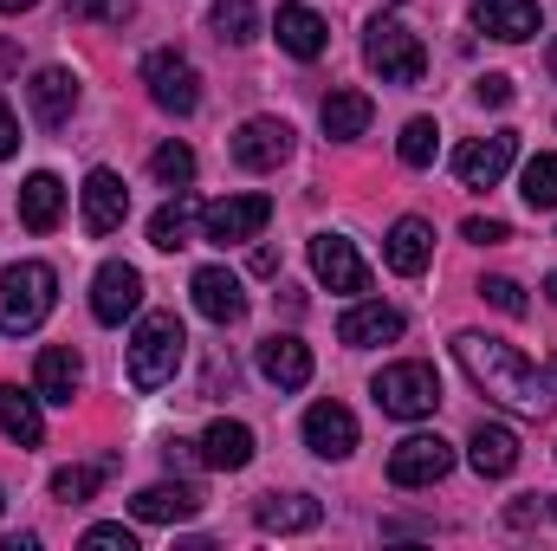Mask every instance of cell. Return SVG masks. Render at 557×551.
Here are the masks:
<instances>
[{
	"mask_svg": "<svg viewBox=\"0 0 557 551\" xmlns=\"http://www.w3.org/2000/svg\"><path fill=\"white\" fill-rule=\"evenodd\" d=\"M370 396H376V409L396 415V421H421V415L441 409V370L434 364H389V370H376V383H370Z\"/></svg>",
	"mask_w": 557,
	"mask_h": 551,
	"instance_id": "5b68a950",
	"label": "cell"
},
{
	"mask_svg": "<svg viewBox=\"0 0 557 551\" xmlns=\"http://www.w3.org/2000/svg\"><path fill=\"white\" fill-rule=\"evenodd\" d=\"M473 20H480V33H493V39H532V33H539V0H480Z\"/></svg>",
	"mask_w": 557,
	"mask_h": 551,
	"instance_id": "f1b7e54d",
	"label": "cell"
},
{
	"mask_svg": "<svg viewBox=\"0 0 557 551\" xmlns=\"http://www.w3.org/2000/svg\"><path fill=\"white\" fill-rule=\"evenodd\" d=\"M552 513H557V500H552Z\"/></svg>",
	"mask_w": 557,
	"mask_h": 551,
	"instance_id": "c3c4849f",
	"label": "cell"
},
{
	"mask_svg": "<svg viewBox=\"0 0 557 551\" xmlns=\"http://www.w3.org/2000/svg\"><path fill=\"white\" fill-rule=\"evenodd\" d=\"M512 156H519V131H493V137H473L454 149V175L467 188H493L512 169Z\"/></svg>",
	"mask_w": 557,
	"mask_h": 551,
	"instance_id": "30bf717a",
	"label": "cell"
},
{
	"mask_svg": "<svg viewBox=\"0 0 557 551\" xmlns=\"http://www.w3.org/2000/svg\"><path fill=\"white\" fill-rule=\"evenodd\" d=\"M247 267H253L260 279H267V273H278V247H253V260H247Z\"/></svg>",
	"mask_w": 557,
	"mask_h": 551,
	"instance_id": "7bdbcfd3",
	"label": "cell"
},
{
	"mask_svg": "<svg viewBox=\"0 0 557 551\" xmlns=\"http://www.w3.org/2000/svg\"><path fill=\"white\" fill-rule=\"evenodd\" d=\"M545 65H552V78H557V39H552V52H545Z\"/></svg>",
	"mask_w": 557,
	"mask_h": 551,
	"instance_id": "f6af8a7d",
	"label": "cell"
},
{
	"mask_svg": "<svg viewBox=\"0 0 557 551\" xmlns=\"http://www.w3.org/2000/svg\"><path fill=\"white\" fill-rule=\"evenodd\" d=\"M545 292H552V305H557V273H552V279H545Z\"/></svg>",
	"mask_w": 557,
	"mask_h": 551,
	"instance_id": "bcb514c9",
	"label": "cell"
},
{
	"mask_svg": "<svg viewBox=\"0 0 557 551\" xmlns=\"http://www.w3.org/2000/svg\"><path fill=\"white\" fill-rule=\"evenodd\" d=\"M0 65H13V46H0Z\"/></svg>",
	"mask_w": 557,
	"mask_h": 551,
	"instance_id": "7dc6e473",
	"label": "cell"
},
{
	"mask_svg": "<svg viewBox=\"0 0 557 551\" xmlns=\"http://www.w3.org/2000/svg\"><path fill=\"white\" fill-rule=\"evenodd\" d=\"M78 383H85V364H78V351H72V344H46V351H39V364H33V390H39V403H59V409H72Z\"/></svg>",
	"mask_w": 557,
	"mask_h": 551,
	"instance_id": "e0dca14e",
	"label": "cell"
},
{
	"mask_svg": "<svg viewBox=\"0 0 557 551\" xmlns=\"http://www.w3.org/2000/svg\"><path fill=\"white\" fill-rule=\"evenodd\" d=\"M363 59H370V72L383 78V85H421L428 78V46H421V33H409L403 20H370V33H363Z\"/></svg>",
	"mask_w": 557,
	"mask_h": 551,
	"instance_id": "277c9868",
	"label": "cell"
},
{
	"mask_svg": "<svg viewBox=\"0 0 557 551\" xmlns=\"http://www.w3.org/2000/svg\"><path fill=\"white\" fill-rule=\"evenodd\" d=\"M20 221H26L33 234H52V228L65 221V182L46 175V169L26 175V182H20Z\"/></svg>",
	"mask_w": 557,
	"mask_h": 551,
	"instance_id": "cb8c5ba5",
	"label": "cell"
},
{
	"mask_svg": "<svg viewBox=\"0 0 557 551\" xmlns=\"http://www.w3.org/2000/svg\"><path fill=\"white\" fill-rule=\"evenodd\" d=\"M195 221H201L195 195H188V188H175V201H162V208L149 215V247H162V254L188 247V241H195Z\"/></svg>",
	"mask_w": 557,
	"mask_h": 551,
	"instance_id": "484cf974",
	"label": "cell"
},
{
	"mask_svg": "<svg viewBox=\"0 0 557 551\" xmlns=\"http://www.w3.org/2000/svg\"><path fill=\"white\" fill-rule=\"evenodd\" d=\"M20 149V124H13V111H7V98H0V162Z\"/></svg>",
	"mask_w": 557,
	"mask_h": 551,
	"instance_id": "60d3db41",
	"label": "cell"
},
{
	"mask_svg": "<svg viewBox=\"0 0 557 551\" xmlns=\"http://www.w3.org/2000/svg\"><path fill=\"white\" fill-rule=\"evenodd\" d=\"M85 546H111V551H137V532L131 526H91Z\"/></svg>",
	"mask_w": 557,
	"mask_h": 551,
	"instance_id": "f35d334b",
	"label": "cell"
},
{
	"mask_svg": "<svg viewBox=\"0 0 557 551\" xmlns=\"http://www.w3.org/2000/svg\"><path fill=\"white\" fill-rule=\"evenodd\" d=\"M383 260H389V273H403V279L428 273V260H434V228H428L421 215H403V221L389 228V241H383Z\"/></svg>",
	"mask_w": 557,
	"mask_h": 551,
	"instance_id": "ffe728a7",
	"label": "cell"
},
{
	"mask_svg": "<svg viewBox=\"0 0 557 551\" xmlns=\"http://www.w3.org/2000/svg\"><path fill=\"white\" fill-rule=\"evenodd\" d=\"M111 474V461H98V467H59L52 474V500H65V506H78V500H91L98 493V480Z\"/></svg>",
	"mask_w": 557,
	"mask_h": 551,
	"instance_id": "836d02e7",
	"label": "cell"
},
{
	"mask_svg": "<svg viewBox=\"0 0 557 551\" xmlns=\"http://www.w3.org/2000/svg\"><path fill=\"white\" fill-rule=\"evenodd\" d=\"M26 105H33V118H39L46 131H59V124L78 111V78H72L65 65H46V72H33V85H26Z\"/></svg>",
	"mask_w": 557,
	"mask_h": 551,
	"instance_id": "ac0fdd59",
	"label": "cell"
},
{
	"mask_svg": "<svg viewBox=\"0 0 557 551\" xmlns=\"http://www.w3.org/2000/svg\"><path fill=\"white\" fill-rule=\"evenodd\" d=\"M519 195H525L532 208H557V156H532V162H525Z\"/></svg>",
	"mask_w": 557,
	"mask_h": 551,
	"instance_id": "e575fe53",
	"label": "cell"
},
{
	"mask_svg": "<svg viewBox=\"0 0 557 551\" xmlns=\"http://www.w3.org/2000/svg\"><path fill=\"white\" fill-rule=\"evenodd\" d=\"M188 292H195V311L214 318V325H240V318H247L240 273H227V267H201V273L188 279Z\"/></svg>",
	"mask_w": 557,
	"mask_h": 551,
	"instance_id": "2e32d148",
	"label": "cell"
},
{
	"mask_svg": "<svg viewBox=\"0 0 557 551\" xmlns=\"http://www.w3.org/2000/svg\"><path fill=\"white\" fill-rule=\"evenodd\" d=\"M267 221H273V195H227V201H208V208H201V241L240 247V241H253Z\"/></svg>",
	"mask_w": 557,
	"mask_h": 551,
	"instance_id": "52a82bcc",
	"label": "cell"
},
{
	"mask_svg": "<svg viewBox=\"0 0 557 551\" xmlns=\"http://www.w3.org/2000/svg\"><path fill=\"white\" fill-rule=\"evenodd\" d=\"M149 175H156L162 188H188V182H195V149H188V143H162V149L149 156Z\"/></svg>",
	"mask_w": 557,
	"mask_h": 551,
	"instance_id": "1f68e13d",
	"label": "cell"
},
{
	"mask_svg": "<svg viewBox=\"0 0 557 551\" xmlns=\"http://www.w3.org/2000/svg\"><path fill=\"white\" fill-rule=\"evenodd\" d=\"M214 33H221L227 46H247V39L260 33V13H253V0H214Z\"/></svg>",
	"mask_w": 557,
	"mask_h": 551,
	"instance_id": "d6a6232c",
	"label": "cell"
},
{
	"mask_svg": "<svg viewBox=\"0 0 557 551\" xmlns=\"http://www.w3.org/2000/svg\"><path fill=\"white\" fill-rule=\"evenodd\" d=\"M26 7H33V0H0V13H26Z\"/></svg>",
	"mask_w": 557,
	"mask_h": 551,
	"instance_id": "ee69618b",
	"label": "cell"
},
{
	"mask_svg": "<svg viewBox=\"0 0 557 551\" xmlns=\"http://www.w3.org/2000/svg\"><path fill=\"white\" fill-rule=\"evenodd\" d=\"M396 156H403L409 169H428V162L441 156V131H434V118H409L403 137H396Z\"/></svg>",
	"mask_w": 557,
	"mask_h": 551,
	"instance_id": "4dcf8cb0",
	"label": "cell"
},
{
	"mask_svg": "<svg viewBox=\"0 0 557 551\" xmlns=\"http://www.w3.org/2000/svg\"><path fill=\"white\" fill-rule=\"evenodd\" d=\"M396 338H403V311L383 305V298H363V305H350V311L337 318V344H350V351L396 344Z\"/></svg>",
	"mask_w": 557,
	"mask_h": 551,
	"instance_id": "9a60e30c",
	"label": "cell"
},
{
	"mask_svg": "<svg viewBox=\"0 0 557 551\" xmlns=\"http://www.w3.org/2000/svg\"><path fill=\"white\" fill-rule=\"evenodd\" d=\"M0 506H7V500H0Z\"/></svg>",
	"mask_w": 557,
	"mask_h": 551,
	"instance_id": "681fc988",
	"label": "cell"
},
{
	"mask_svg": "<svg viewBox=\"0 0 557 551\" xmlns=\"http://www.w3.org/2000/svg\"><path fill=\"white\" fill-rule=\"evenodd\" d=\"M311 273L331 292H370V267H363V254L344 234H318L311 241Z\"/></svg>",
	"mask_w": 557,
	"mask_h": 551,
	"instance_id": "5bb4252c",
	"label": "cell"
},
{
	"mask_svg": "<svg viewBox=\"0 0 557 551\" xmlns=\"http://www.w3.org/2000/svg\"><path fill=\"white\" fill-rule=\"evenodd\" d=\"M195 454H201L195 441H169V448H162V461H169V467H195Z\"/></svg>",
	"mask_w": 557,
	"mask_h": 551,
	"instance_id": "b9f144b4",
	"label": "cell"
},
{
	"mask_svg": "<svg viewBox=\"0 0 557 551\" xmlns=\"http://www.w3.org/2000/svg\"><path fill=\"white\" fill-rule=\"evenodd\" d=\"M447 467H454V448L441 434H409L389 454V487H434L447 480Z\"/></svg>",
	"mask_w": 557,
	"mask_h": 551,
	"instance_id": "ba28073f",
	"label": "cell"
},
{
	"mask_svg": "<svg viewBox=\"0 0 557 551\" xmlns=\"http://www.w3.org/2000/svg\"><path fill=\"white\" fill-rule=\"evenodd\" d=\"M454 357H460V370H467L493 403H506V409H519V415H552L545 370H539L519 344L486 338V331H460V338H454Z\"/></svg>",
	"mask_w": 557,
	"mask_h": 551,
	"instance_id": "6da1fadb",
	"label": "cell"
},
{
	"mask_svg": "<svg viewBox=\"0 0 557 551\" xmlns=\"http://www.w3.org/2000/svg\"><path fill=\"white\" fill-rule=\"evenodd\" d=\"M305 448L318 461H350L357 454V415L344 403H311L305 409Z\"/></svg>",
	"mask_w": 557,
	"mask_h": 551,
	"instance_id": "4fadbf2b",
	"label": "cell"
},
{
	"mask_svg": "<svg viewBox=\"0 0 557 551\" xmlns=\"http://www.w3.org/2000/svg\"><path fill=\"white\" fill-rule=\"evenodd\" d=\"M473 98H480V105H512V78H506V72H493V78H480V85H473Z\"/></svg>",
	"mask_w": 557,
	"mask_h": 551,
	"instance_id": "ab89813d",
	"label": "cell"
},
{
	"mask_svg": "<svg viewBox=\"0 0 557 551\" xmlns=\"http://www.w3.org/2000/svg\"><path fill=\"white\" fill-rule=\"evenodd\" d=\"M318 519H324V506H318L311 493H267V500L253 506V526H260V532H278V539H285V532H311Z\"/></svg>",
	"mask_w": 557,
	"mask_h": 551,
	"instance_id": "d4e9b609",
	"label": "cell"
},
{
	"mask_svg": "<svg viewBox=\"0 0 557 551\" xmlns=\"http://www.w3.org/2000/svg\"><path fill=\"white\" fill-rule=\"evenodd\" d=\"M480 298H486L493 311H506V318H525V292H519L512 279H486V285H480Z\"/></svg>",
	"mask_w": 557,
	"mask_h": 551,
	"instance_id": "8d00e7d4",
	"label": "cell"
},
{
	"mask_svg": "<svg viewBox=\"0 0 557 551\" xmlns=\"http://www.w3.org/2000/svg\"><path fill=\"white\" fill-rule=\"evenodd\" d=\"M460 234H467L473 247H506V241H512V228H506V221H486V215H473Z\"/></svg>",
	"mask_w": 557,
	"mask_h": 551,
	"instance_id": "74e56055",
	"label": "cell"
},
{
	"mask_svg": "<svg viewBox=\"0 0 557 551\" xmlns=\"http://www.w3.org/2000/svg\"><path fill=\"white\" fill-rule=\"evenodd\" d=\"M318 118H324V137H337V143H357L363 131H370V118H376V105H370L363 91H331Z\"/></svg>",
	"mask_w": 557,
	"mask_h": 551,
	"instance_id": "f546056e",
	"label": "cell"
},
{
	"mask_svg": "<svg viewBox=\"0 0 557 551\" xmlns=\"http://www.w3.org/2000/svg\"><path fill=\"white\" fill-rule=\"evenodd\" d=\"M72 20H98V26H124L131 20V0H65Z\"/></svg>",
	"mask_w": 557,
	"mask_h": 551,
	"instance_id": "d590c367",
	"label": "cell"
},
{
	"mask_svg": "<svg viewBox=\"0 0 557 551\" xmlns=\"http://www.w3.org/2000/svg\"><path fill=\"white\" fill-rule=\"evenodd\" d=\"M467 461H473L480 480H506V474L519 467V434H512L506 421H480L473 441H467Z\"/></svg>",
	"mask_w": 557,
	"mask_h": 551,
	"instance_id": "44dd1931",
	"label": "cell"
},
{
	"mask_svg": "<svg viewBox=\"0 0 557 551\" xmlns=\"http://www.w3.org/2000/svg\"><path fill=\"white\" fill-rule=\"evenodd\" d=\"M137 305H143V273L131 260H104L98 279H91V318L124 325V318H137Z\"/></svg>",
	"mask_w": 557,
	"mask_h": 551,
	"instance_id": "9c48e42d",
	"label": "cell"
},
{
	"mask_svg": "<svg viewBox=\"0 0 557 551\" xmlns=\"http://www.w3.org/2000/svg\"><path fill=\"white\" fill-rule=\"evenodd\" d=\"M260 377H267V383H273V390H305V383H311V351H305V338H292V331H285V338H267V344H260Z\"/></svg>",
	"mask_w": 557,
	"mask_h": 551,
	"instance_id": "7402d4cb",
	"label": "cell"
},
{
	"mask_svg": "<svg viewBox=\"0 0 557 551\" xmlns=\"http://www.w3.org/2000/svg\"><path fill=\"white\" fill-rule=\"evenodd\" d=\"M0 434H7V441H20V448H39V441H46V415H39V390L26 396V390L0 383Z\"/></svg>",
	"mask_w": 557,
	"mask_h": 551,
	"instance_id": "4316f807",
	"label": "cell"
},
{
	"mask_svg": "<svg viewBox=\"0 0 557 551\" xmlns=\"http://www.w3.org/2000/svg\"><path fill=\"white\" fill-rule=\"evenodd\" d=\"M201 461L221 467V474H240V467L253 461V428H247V421H214V428L201 434Z\"/></svg>",
	"mask_w": 557,
	"mask_h": 551,
	"instance_id": "83f0119b",
	"label": "cell"
},
{
	"mask_svg": "<svg viewBox=\"0 0 557 551\" xmlns=\"http://www.w3.org/2000/svg\"><path fill=\"white\" fill-rule=\"evenodd\" d=\"M182 351H188L182 318H175V311H149L137 325V338H131V383H137V390H162V383L175 377Z\"/></svg>",
	"mask_w": 557,
	"mask_h": 551,
	"instance_id": "3957f363",
	"label": "cell"
},
{
	"mask_svg": "<svg viewBox=\"0 0 557 551\" xmlns=\"http://www.w3.org/2000/svg\"><path fill=\"white\" fill-rule=\"evenodd\" d=\"M292 156V124L285 118H247L240 131H234V162L240 169H253V175H267Z\"/></svg>",
	"mask_w": 557,
	"mask_h": 551,
	"instance_id": "8fae6325",
	"label": "cell"
},
{
	"mask_svg": "<svg viewBox=\"0 0 557 551\" xmlns=\"http://www.w3.org/2000/svg\"><path fill=\"white\" fill-rule=\"evenodd\" d=\"M208 500H201V487H188V480H175V487H143L137 500H131V513H137L143 526H182V519H195Z\"/></svg>",
	"mask_w": 557,
	"mask_h": 551,
	"instance_id": "d6986e66",
	"label": "cell"
},
{
	"mask_svg": "<svg viewBox=\"0 0 557 551\" xmlns=\"http://www.w3.org/2000/svg\"><path fill=\"white\" fill-rule=\"evenodd\" d=\"M273 33H278V46L292 52V59H318L324 46H331V26L311 13V7H298V0H285L273 13Z\"/></svg>",
	"mask_w": 557,
	"mask_h": 551,
	"instance_id": "603a6c76",
	"label": "cell"
},
{
	"mask_svg": "<svg viewBox=\"0 0 557 551\" xmlns=\"http://www.w3.org/2000/svg\"><path fill=\"white\" fill-rule=\"evenodd\" d=\"M52 305H59V273L46 260H20V267L0 273V331L7 338L39 331L52 318Z\"/></svg>",
	"mask_w": 557,
	"mask_h": 551,
	"instance_id": "7a4b0ae2",
	"label": "cell"
},
{
	"mask_svg": "<svg viewBox=\"0 0 557 551\" xmlns=\"http://www.w3.org/2000/svg\"><path fill=\"white\" fill-rule=\"evenodd\" d=\"M143 85H149V98L169 111V118H195L201 111V72L182 59V52H149L143 59Z\"/></svg>",
	"mask_w": 557,
	"mask_h": 551,
	"instance_id": "8992f818",
	"label": "cell"
},
{
	"mask_svg": "<svg viewBox=\"0 0 557 551\" xmlns=\"http://www.w3.org/2000/svg\"><path fill=\"white\" fill-rule=\"evenodd\" d=\"M124 215H131V188H124V175H117V169H91V175H85V234L104 241V234L124 228Z\"/></svg>",
	"mask_w": 557,
	"mask_h": 551,
	"instance_id": "7c38bea8",
	"label": "cell"
}]
</instances>
